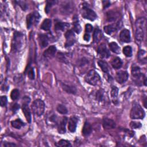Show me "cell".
I'll use <instances>...</instances> for the list:
<instances>
[{
  "instance_id": "22",
  "label": "cell",
  "mask_w": 147,
  "mask_h": 147,
  "mask_svg": "<svg viewBox=\"0 0 147 147\" xmlns=\"http://www.w3.org/2000/svg\"><path fill=\"white\" fill-rule=\"evenodd\" d=\"M112 67L115 69H119L123 66V62L121 59L119 57H116L114 58L111 62Z\"/></svg>"
},
{
  "instance_id": "38",
  "label": "cell",
  "mask_w": 147,
  "mask_h": 147,
  "mask_svg": "<svg viewBox=\"0 0 147 147\" xmlns=\"http://www.w3.org/2000/svg\"><path fill=\"white\" fill-rule=\"evenodd\" d=\"M119 89L115 86H113L111 90V96L113 99H116L118 96Z\"/></svg>"
},
{
  "instance_id": "3",
  "label": "cell",
  "mask_w": 147,
  "mask_h": 147,
  "mask_svg": "<svg viewBox=\"0 0 147 147\" xmlns=\"http://www.w3.org/2000/svg\"><path fill=\"white\" fill-rule=\"evenodd\" d=\"M132 75L133 80L137 85H141L144 83L145 86H146V78L141 73L140 68L138 66H133L132 69Z\"/></svg>"
},
{
  "instance_id": "39",
  "label": "cell",
  "mask_w": 147,
  "mask_h": 147,
  "mask_svg": "<svg viewBox=\"0 0 147 147\" xmlns=\"http://www.w3.org/2000/svg\"><path fill=\"white\" fill-rule=\"evenodd\" d=\"M26 71L28 72V77L29 78V79L33 80L35 79V72H34V70L32 67H28V69H26Z\"/></svg>"
},
{
  "instance_id": "29",
  "label": "cell",
  "mask_w": 147,
  "mask_h": 147,
  "mask_svg": "<svg viewBox=\"0 0 147 147\" xmlns=\"http://www.w3.org/2000/svg\"><path fill=\"white\" fill-rule=\"evenodd\" d=\"M74 23H73V25H74V31L76 34H80V32L81 31H82L81 26H80V25L79 24V21H78V20L77 19V18L74 17Z\"/></svg>"
},
{
  "instance_id": "40",
  "label": "cell",
  "mask_w": 147,
  "mask_h": 147,
  "mask_svg": "<svg viewBox=\"0 0 147 147\" xmlns=\"http://www.w3.org/2000/svg\"><path fill=\"white\" fill-rule=\"evenodd\" d=\"M130 127L132 129H139L142 127V125L140 122L132 121L130 123Z\"/></svg>"
},
{
  "instance_id": "1",
  "label": "cell",
  "mask_w": 147,
  "mask_h": 147,
  "mask_svg": "<svg viewBox=\"0 0 147 147\" xmlns=\"http://www.w3.org/2000/svg\"><path fill=\"white\" fill-rule=\"evenodd\" d=\"M146 19L144 17L138 18L136 21L135 38L137 42H141L144 37V32L146 26Z\"/></svg>"
},
{
  "instance_id": "36",
  "label": "cell",
  "mask_w": 147,
  "mask_h": 147,
  "mask_svg": "<svg viewBox=\"0 0 147 147\" xmlns=\"http://www.w3.org/2000/svg\"><path fill=\"white\" fill-rule=\"evenodd\" d=\"M20 96V92L18 89H14L12 91L11 94V98L12 100L15 101L17 100Z\"/></svg>"
},
{
  "instance_id": "12",
  "label": "cell",
  "mask_w": 147,
  "mask_h": 147,
  "mask_svg": "<svg viewBox=\"0 0 147 147\" xmlns=\"http://www.w3.org/2000/svg\"><path fill=\"white\" fill-rule=\"evenodd\" d=\"M28 104L29 103H22V110L25 117L26 121H28V123H30L32 120V115H31V111L29 107Z\"/></svg>"
},
{
  "instance_id": "41",
  "label": "cell",
  "mask_w": 147,
  "mask_h": 147,
  "mask_svg": "<svg viewBox=\"0 0 147 147\" xmlns=\"http://www.w3.org/2000/svg\"><path fill=\"white\" fill-rule=\"evenodd\" d=\"M8 102V100L6 96L1 97V100H0V103H1V106L2 107H4L7 105Z\"/></svg>"
},
{
  "instance_id": "14",
  "label": "cell",
  "mask_w": 147,
  "mask_h": 147,
  "mask_svg": "<svg viewBox=\"0 0 147 147\" xmlns=\"http://www.w3.org/2000/svg\"><path fill=\"white\" fill-rule=\"evenodd\" d=\"M120 39L124 43H129L131 42V34L129 30L124 29L121 32Z\"/></svg>"
},
{
  "instance_id": "42",
  "label": "cell",
  "mask_w": 147,
  "mask_h": 147,
  "mask_svg": "<svg viewBox=\"0 0 147 147\" xmlns=\"http://www.w3.org/2000/svg\"><path fill=\"white\" fill-rule=\"evenodd\" d=\"M93 29V27L92 25L88 24H86V26H85V30H86V34H90L92 32Z\"/></svg>"
},
{
  "instance_id": "31",
  "label": "cell",
  "mask_w": 147,
  "mask_h": 147,
  "mask_svg": "<svg viewBox=\"0 0 147 147\" xmlns=\"http://www.w3.org/2000/svg\"><path fill=\"white\" fill-rule=\"evenodd\" d=\"M56 110L59 113L62 114H66L68 113V110L66 108V107L62 104H59L57 105Z\"/></svg>"
},
{
  "instance_id": "17",
  "label": "cell",
  "mask_w": 147,
  "mask_h": 147,
  "mask_svg": "<svg viewBox=\"0 0 147 147\" xmlns=\"http://www.w3.org/2000/svg\"><path fill=\"white\" fill-rule=\"evenodd\" d=\"M56 52V48L54 45H51L48 49H47L43 53V55L46 58L53 57Z\"/></svg>"
},
{
  "instance_id": "28",
  "label": "cell",
  "mask_w": 147,
  "mask_h": 147,
  "mask_svg": "<svg viewBox=\"0 0 147 147\" xmlns=\"http://www.w3.org/2000/svg\"><path fill=\"white\" fill-rule=\"evenodd\" d=\"M98 65L100 67V68L101 69V70H102V71L103 73H106V74L109 73V66L106 62H105V61H99L98 62Z\"/></svg>"
},
{
  "instance_id": "45",
  "label": "cell",
  "mask_w": 147,
  "mask_h": 147,
  "mask_svg": "<svg viewBox=\"0 0 147 147\" xmlns=\"http://www.w3.org/2000/svg\"><path fill=\"white\" fill-rule=\"evenodd\" d=\"M83 39L86 41V42H89L90 39V36L89 34H85L84 36H83Z\"/></svg>"
},
{
  "instance_id": "33",
  "label": "cell",
  "mask_w": 147,
  "mask_h": 147,
  "mask_svg": "<svg viewBox=\"0 0 147 147\" xmlns=\"http://www.w3.org/2000/svg\"><path fill=\"white\" fill-rule=\"evenodd\" d=\"M57 146H71L70 142L66 140H61L55 144Z\"/></svg>"
},
{
  "instance_id": "16",
  "label": "cell",
  "mask_w": 147,
  "mask_h": 147,
  "mask_svg": "<svg viewBox=\"0 0 147 147\" xmlns=\"http://www.w3.org/2000/svg\"><path fill=\"white\" fill-rule=\"evenodd\" d=\"M49 38L45 34H40L39 35V43L42 48L46 47L48 45Z\"/></svg>"
},
{
  "instance_id": "44",
  "label": "cell",
  "mask_w": 147,
  "mask_h": 147,
  "mask_svg": "<svg viewBox=\"0 0 147 147\" xmlns=\"http://www.w3.org/2000/svg\"><path fill=\"white\" fill-rule=\"evenodd\" d=\"M19 109H20V105H19L18 104H17V103H15V104H14V105H13L12 108V111H13L14 113H15L17 112V111Z\"/></svg>"
},
{
  "instance_id": "9",
  "label": "cell",
  "mask_w": 147,
  "mask_h": 147,
  "mask_svg": "<svg viewBox=\"0 0 147 147\" xmlns=\"http://www.w3.org/2000/svg\"><path fill=\"white\" fill-rule=\"evenodd\" d=\"M66 39V42L65 43V47L66 48L71 47L75 43V36L74 32L72 30H68L65 34Z\"/></svg>"
},
{
  "instance_id": "19",
  "label": "cell",
  "mask_w": 147,
  "mask_h": 147,
  "mask_svg": "<svg viewBox=\"0 0 147 147\" xmlns=\"http://www.w3.org/2000/svg\"><path fill=\"white\" fill-rule=\"evenodd\" d=\"M119 28L118 24H110L104 26V31L107 35H111L114 32L116 31Z\"/></svg>"
},
{
  "instance_id": "6",
  "label": "cell",
  "mask_w": 147,
  "mask_h": 147,
  "mask_svg": "<svg viewBox=\"0 0 147 147\" xmlns=\"http://www.w3.org/2000/svg\"><path fill=\"white\" fill-rule=\"evenodd\" d=\"M130 116L132 119H143L145 112L138 103H134L131 109Z\"/></svg>"
},
{
  "instance_id": "11",
  "label": "cell",
  "mask_w": 147,
  "mask_h": 147,
  "mask_svg": "<svg viewBox=\"0 0 147 147\" xmlns=\"http://www.w3.org/2000/svg\"><path fill=\"white\" fill-rule=\"evenodd\" d=\"M97 52L100 56L103 58H108L110 55V52L105 43H102L100 45Z\"/></svg>"
},
{
  "instance_id": "15",
  "label": "cell",
  "mask_w": 147,
  "mask_h": 147,
  "mask_svg": "<svg viewBox=\"0 0 147 147\" xmlns=\"http://www.w3.org/2000/svg\"><path fill=\"white\" fill-rule=\"evenodd\" d=\"M78 121V119L75 116H73L70 119L69 121L68 128L71 132H74L76 131Z\"/></svg>"
},
{
  "instance_id": "32",
  "label": "cell",
  "mask_w": 147,
  "mask_h": 147,
  "mask_svg": "<svg viewBox=\"0 0 147 147\" xmlns=\"http://www.w3.org/2000/svg\"><path fill=\"white\" fill-rule=\"evenodd\" d=\"M123 53L127 57H131L132 55V48L131 46L127 45L123 48Z\"/></svg>"
},
{
  "instance_id": "35",
  "label": "cell",
  "mask_w": 147,
  "mask_h": 147,
  "mask_svg": "<svg viewBox=\"0 0 147 147\" xmlns=\"http://www.w3.org/2000/svg\"><path fill=\"white\" fill-rule=\"evenodd\" d=\"M117 17V14L113 11H109L107 13V19L109 21H114L116 19Z\"/></svg>"
},
{
  "instance_id": "13",
  "label": "cell",
  "mask_w": 147,
  "mask_h": 147,
  "mask_svg": "<svg viewBox=\"0 0 147 147\" xmlns=\"http://www.w3.org/2000/svg\"><path fill=\"white\" fill-rule=\"evenodd\" d=\"M67 117H63L62 120L59 121L57 124V130L58 132L61 134H64L66 132V124L67 123Z\"/></svg>"
},
{
  "instance_id": "7",
  "label": "cell",
  "mask_w": 147,
  "mask_h": 147,
  "mask_svg": "<svg viewBox=\"0 0 147 147\" xmlns=\"http://www.w3.org/2000/svg\"><path fill=\"white\" fill-rule=\"evenodd\" d=\"M31 107L34 113L40 117L42 115L44 112L45 103L42 100L38 99L34 101Z\"/></svg>"
},
{
  "instance_id": "43",
  "label": "cell",
  "mask_w": 147,
  "mask_h": 147,
  "mask_svg": "<svg viewBox=\"0 0 147 147\" xmlns=\"http://www.w3.org/2000/svg\"><path fill=\"white\" fill-rule=\"evenodd\" d=\"M21 8L22 10L24 11H25L27 8H28V6L26 4V3L25 1H16V2Z\"/></svg>"
},
{
  "instance_id": "48",
  "label": "cell",
  "mask_w": 147,
  "mask_h": 147,
  "mask_svg": "<svg viewBox=\"0 0 147 147\" xmlns=\"http://www.w3.org/2000/svg\"><path fill=\"white\" fill-rule=\"evenodd\" d=\"M144 106H145V107H146V97H145V98H144Z\"/></svg>"
},
{
  "instance_id": "2",
  "label": "cell",
  "mask_w": 147,
  "mask_h": 147,
  "mask_svg": "<svg viewBox=\"0 0 147 147\" xmlns=\"http://www.w3.org/2000/svg\"><path fill=\"white\" fill-rule=\"evenodd\" d=\"M24 35L20 32H15L12 43V51L13 52L20 51L24 44Z\"/></svg>"
},
{
  "instance_id": "4",
  "label": "cell",
  "mask_w": 147,
  "mask_h": 147,
  "mask_svg": "<svg viewBox=\"0 0 147 147\" xmlns=\"http://www.w3.org/2000/svg\"><path fill=\"white\" fill-rule=\"evenodd\" d=\"M82 7L81 8V15L82 16L87 20L90 21H94L97 18V16L96 12L91 9L87 4L83 3L82 4Z\"/></svg>"
},
{
  "instance_id": "23",
  "label": "cell",
  "mask_w": 147,
  "mask_h": 147,
  "mask_svg": "<svg viewBox=\"0 0 147 147\" xmlns=\"http://www.w3.org/2000/svg\"><path fill=\"white\" fill-rule=\"evenodd\" d=\"M70 26V24L68 23H65L62 22H57L55 25V30L56 31H65L66 28Z\"/></svg>"
},
{
  "instance_id": "24",
  "label": "cell",
  "mask_w": 147,
  "mask_h": 147,
  "mask_svg": "<svg viewBox=\"0 0 147 147\" xmlns=\"http://www.w3.org/2000/svg\"><path fill=\"white\" fill-rule=\"evenodd\" d=\"M102 37V31L100 30V29L98 28H97L94 32V35H93V39H94V42L95 43H98L99 42Z\"/></svg>"
},
{
  "instance_id": "46",
  "label": "cell",
  "mask_w": 147,
  "mask_h": 147,
  "mask_svg": "<svg viewBox=\"0 0 147 147\" xmlns=\"http://www.w3.org/2000/svg\"><path fill=\"white\" fill-rule=\"evenodd\" d=\"M102 3H103V8H107L108 7H109L110 5V3L108 1H103Z\"/></svg>"
},
{
  "instance_id": "30",
  "label": "cell",
  "mask_w": 147,
  "mask_h": 147,
  "mask_svg": "<svg viewBox=\"0 0 147 147\" xmlns=\"http://www.w3.org/2000/svg\"><path fill=\"white\" fill-rule=\"evenodd\" d=\"M145 51L144 50H140L138 53V58L139 61L143 63V61L144 63H146V56H145Z\"/></svg>"
},
{
  "instance_id": "18",
  "label": "cell",
  "mask_w": 147,
  "mask_h": 147,
  "mask_svg": "<svg viewBox=\"0 0 147 147\" xmlns=\"http://www.w3.org/2000/svg\"><path fill=\"white\" fill-rule=\"evenodd\" d=\"M103 127L105 129H111L115 127V123L111 119L105 118L103 120Z\"/></svg>"
},
{
  "instance_id": "26",
  "label": "cell",
  "mask_w": 147,
  "mask_h": 147,
  "mask_svg": "<svg viewBox=\"0 0 147 147\" xmlns=\"http://www.w3.org/2000/svg\"><path fill=\"white\" fill-rule=\"evenodd\" d=\"M109 48L110 50L117 54L120 53V48L115 42H111L109 44Z\"/></svg>"
},
{
  "instance_id": "20",
  "label": "cell",
  "mask_w": 147,
  "mask_h": 147,
  "mask_svg": "<svg viewBox=\"0 0 147 147\" xmlns=\"http://www.w3.org/2000/svg\"><path fill=\"white\" fill-rule=\"evenodd\" d=\"M61 86L62 87V89H63V90L66 92L67 93L75 94L76 93V88L73 86L69 85V84H65L63 83H61Z\"/></svg>"
},
{
  "instance_id": "27",
  "label": "cell",
  "mask_w": 147,
  "mask_h": 147,
  "mask_svg": "<svg viewBox=\"0 0 147 147\" xmlns=\"http://www.w3.org/2000/svg\"><path fill=\"white\" fill-rule=\"evenodd\" d=\"M11 125H12V127H13L16 129H20L21 127H22L23 126L25 125V123H23L20 119H18L14 121H12L11 122Z\"/></svg>"
},
{
  "instance_id": "47",
  "label": "cell",
  "mask_w": 147,
  "mask_h": 147,
  "mask_svg": "<svg viewBox=\"0 0 147 147\" xmlns=\"http://www.w3.org/2000/svg\"><path fill=\"white\" fill-rule=\"evenodd\" d=\"M4 145L5 146H7V147L16 146V145L15 144H13V143H12V142H5V143H4Z\"/></svg>"
},
{
  "instance_id": "5",
  "label": "cell",
  "mask_w": 147,
  "mask_h": 147,
  "mask_svg": "<svg viewBox=\"0 0 147 147\" xmlns=\"http://www.w3.org/2000/svg\"><path fill=\"white\" fill-rule=\"evenodd\" d=\"M85 81L92 86H96L101 82L100 75L94 70H90L84 77Z\"/></svg>"
},
{
  "instance_id": "8",
  "label": "cell",
  "mask_w": 147,
  "mask_h": 147,
  "mask_svg": "<svg viewBox=\"0 0 147 147\" xmlns=\"http://www.w3.org/2000/svg\"><path fill=\"white\" fill-rule=\"evenodd\" d=\"M40 16L38 12H34L26 16V26L28 29L30 28L34 24H36L39 21Z\"/></svg>"
},
{
  "instance_id": "10",
  "label": "cell",
  "mask_w": 147,
  "mask_h": 147,
  "mask_svg": "<svg viewBox=\"0 0 147 147\" xmlns=\"http://www.w3.org/2000/svg\"><path fill=\"white\" fill-rule=\"evenodd\" d=\"M129 75L126 71H120L117 72L115 75V79L117 82L120 84L125 83L128 79Z\"/></svg>"
},
{
  "instance_id": "21",
  "label": "cell",
  "mask_w": 147,
  "mask_h": 147,
  "mask_svg": "<svg viewBox=\"0 0 147 147\" xmlns=\"http://www.w3.org/2000/svg\"><path fill=\"white\" fill-rule=\"evenodd\" d=\"M92 131H93V129L91 125L89 123L86 122L82 128V135H83L84 136H89L92 133Z\"/></svg>"
},
{
  "instance_id": "25",
  "label": "cell",
  "mask_w": 147,
  "mask_h": 147,
  "mask_svg": "<svg viewBox=\"0 0 147 147\" xmlns=\"http://www.w3.org/2000/svg\"><path fill=\"white\" fill-rule=\"evenodd\" d=\"M52 22L50 19H45L41 25V29L44 31H49L51 27Z\"/></svg>"
},
{
  "instance_id": "37",
  "label": "cell",
  "mask_w": 147,
  "mask_h": 147,
  "mask_svg": "<svg viewBox=\"0 0 147 147\" xmlns=\"http://www.w3.org/2000/svg\"><path fill=\"white\" fill-rule=\"evenodd\" d=\"M104 93L103 90L102 89H100L97 91L96 93V100H97L98 102H101L102 101L103 99V96H104Z\"/></svg>"
},
{
  "instance_id": "34",
  "label": "cell",
  "mask_w": 147,
  "mask_h": 147,
  "mask_svg": "<svg viewBox=\"0 0 147 147\" xmlns=\"http://www.w3.org/2000/svg\"><path fill=\"white\" fill-rule=\"evenodd\" d=\"M57 3L56 1H47V4L45 8V12L46 13H48L52 7Z\"/></svg>"
}]
</instances>
